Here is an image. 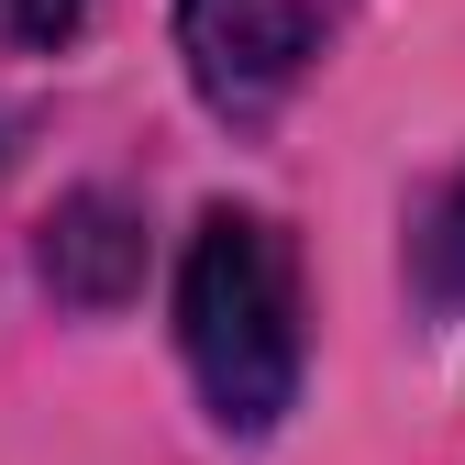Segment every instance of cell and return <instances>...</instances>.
Segmentation results:
<instances>
[{"mask_svg": "<svg viewBox=\"0 0 465 465\" xmlns=\"http://www.w3.org/2000/svg\"><path fill=\"white\" fill-rule=\"evenodd\" d=\"M45 277H55V300L111 311V300H123V288L144 277V222L111 200V189H78L67 211L45 222Z\"/></svg>", "mask_w": 465, "mask_h": 465, "instance_id": "3957f363", "label": "cell"}, {"mask_svg": "<svg viewBox=\"0 0 465 465\" xmlns=\"http://www.w3.org/2000/svg\"><path fill=\"white\" fill-rule=\"evenodd\" d=\"M89 23V0H0V45H67Z\"/></svg>", "mask_w": 465, "mask_h": 465, "instance_id": "5b68a950", "label": "cell"}, {"mask_svg": "<svg viewBox=\"0 0 465 465\" xmlns=\"http://www.w3.org/2000/svg\"><path fill=\"white\" fill-rule=\"evenodd\" d=\"M355 0H178V55L189 89L222 123H266V111L322 67V45L343 34Z\"/></svg>", "mask_w": 465, "mask_h": 465, "instance_id": "7a4b0ae2", "label": "cell"}, {"mask_svg": "<svg viewBox=\"0 0 465 465\" xmlns=\"http://www.w3.org/2000/svg\"><path fill=\"white\" fill-rule=\"evenodd\" d=\"M178 355L222 432H266L300 399V255L266 211H211L178 255Z\"/></svg>", "mask_w": 465, "mask_h": 465, "instance_id": "6da1fadb", "label": "cell"}, {"mask_svg": "<svg viewBox=\"0 0 465 465\" xmlns=\"http://www.w3.org/2000/svg\"><path fill=\"white\" fill-rule=\"evenodd\" d=\"M411 288L432 311H465V166L443 178V200L421 211V232H411Z\"/></svg>", "mask_w": 465, "mask_h": 465, "instance_id": "277c9868", "label": "cell"}]
</instances>
